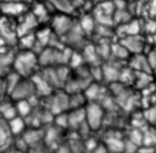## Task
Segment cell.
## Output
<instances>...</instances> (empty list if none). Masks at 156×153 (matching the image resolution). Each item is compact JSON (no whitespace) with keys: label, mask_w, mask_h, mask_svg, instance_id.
I'll return each instance as SVG.
<instances>
[{"label":"cell","mask_w":156,"mask_h":153,"mask_svg":"<svg viewBox=\"0 0 156 153\" xmlns=\"http://www.w3.org/2000/svg\"><path fill=\"white\" fill-rule=\"evenodd\" d=\"M95 18H96V21H98L99 23H101L102 25H111L112 22H113L111 15L102 12L100 8H96V11H95Z\"/></svg>","instance_id":"obj_19"},{"label":"cell","mask_w":156,"mask_h":153,"mask_svg":"<svg viewBox=\"0 0 156 153\" xmlns=\"http://www.w3.org/2000/svg\"><path fill=\"white\" fill-rule=\"evenodd\" d=\"M82 102H83V97L79 95H74V97L73 98H71L69 100V106H72V107H77V106H79V104H82Z\"/></svg>","instance_id":"obj_34"},{"label":"cell","mask_w":156,"mask_h":153,"mask_svg":"<svg viewBox=\"0 0 156 153\" xmlns=\"http://www.w3.org/2000/svg\"><path fill=\"white\" fill-rule=\"evenodd\" d=\"M128 18H129V16L124 10H118V12L116 13V21L117 22H122V21L126 22Z\"/></svg>","instance_id":"obj_32"},{"label":"cell","mask_w":156,"mask_h":153,"mask_svg":"<svg viewBox=\"0 0 156 153\" xmlns=\"http://www.w3.org/2000/svg\"><path fill=\"white\" fill-rule=\"evenodd\" d=\"M69 107V98L65 93H58L52 97L51 104H50V113L52 114H60L62 110Z\"/></svg>","instance_id":"obj_10"},{"label":"cell","mask_w":156,"mask_h":153,"mask_svg":"<svg viewBox=\"0 0 156 153\" xmlns=\"http://www.w3.org/2000/svg\"><path fill=\"white\" fill-rule=\"evenodd\" d=\"M15 52L12 51H0V76L4 78L12 70V61Z\"/></svg>","instance_id":"obj_9"},{"label":"cell","mask_w":156,"mask_h":153,"mask_svg":"<svg viewBox=\"0 0 156 153\" xmlns=\"http://www.w3.org/2000/svg\"><path fill=\"white\" fill-rule=\"evenodd\" d=\"M100 1H106V0H100Z\"/></svg>","instance_id":"obj_42"},{"label":"cell","mask_w":156,"mask_h":153,"mask_svg":"<svg viewBox=\"0 0 156 153\" xmlns=\"http://www.w3.org/2000/svg\"><path fill=\"white\" fill-rule=\"evenodd\" d=\"M32 15H33V16L35 17V19L39 22V21L46 18V16H48V10H46L45 5H43V4H37V5L34 6V8H33Z\"/></svg>","instance_id":"obj_21"},{"label":"cell","mask_w":156,"mask_h":153,"mask_svg":"<svg viewBox=\"0 0 156 153\" xmlns=\"http://www.w3.org/2000/svg\"><path fill=\"white\" fill-rule=\"evenodd\" d=\"M145 118L151 121V123H155L156 121V108H151L149 110L145 112Z\"/></svg>","instance_id":"obj_31"},{"label":"cell","mask_w":156,"mask_h":153,"mask_svg":"<svg viewBox=\"0 0 156 153\" xmlns=\"http://www.w3.org/2000/svg\"><path fill=\"white\" fill-rule=\"evenodd\" d=\"M155 55H156V50H155Z\"/></svg>","instance_id":"obj_43"},{"label":"cell","mask_w":156,"mask_h":153,"mask_svg":"<svg viewBox=\"0 0 156 153\" xmlns=\"http://www.w3.org/2000/svg\"><path fill=\"white\" fill-rule=\"evenodd\" d=\"M138 32H139V22H136V21L124 25V34L126 35H136Z\"/></svg>","instance_id":"obj_24"},{"label":"cell","mask_w":156,"mask_h":153,"mask_svg":"<svg viewBox=\"0 0 156 153\" xmlns=\"http://www.w3.org/2000/svg\"><path fill=\"white\" fill-rule=\"evenodd\" d=\"M38 66V56L33 51L21 50L15 53L12 61V72L17 73L21 78H29L35 72Z\"/></svg>","instance_id":"obj_1"},{"label":"cell","mask_w":156,"mask_h":153,"mask_svg":"<svg viewBox=\"0 0 156 153\" xmlns=\"http://www.w3.org/2000/svg\"><path fill=\"white\" fill-rule=\"evenodd\" d=\"M143 141V134L139 130H133L130 134V142L134 144H140Z\"/></svg>","instance_id":"obj_26"},{"label":"cell","mask_w":156,"mask_h":153,"mask_svg":"<svg viewBox=\"0 0 156 153\" xmlns=\"http://www.w3.org/2000/svg\"><path fill=\"white\" fill-rule=\"evenodd\" d=\"M6 92H7V90H6L5 80H4V78L0 76V100L5 97V93H6Z\"/></svg>","instance_id":"obj_36"},{"label":"cell","mask_w":156,"mask_h":153,"mask_svg":"<svg viewBox=\"0 0 156 153\" xmlns=\"http://www.w3.org/2000/svg\"><path fill=\"white\" fill-rule=\"evenodd\" d=\"M102 73H104V75H105V78H106L107 80H116V79L119 76L118 69L115 68V67H112V66H106V67L104 68Z\"/></svg>","instance_id":"obj_22"},{"label":"cell","mask_w":156,"mask_h":153,"mask_svg":"<svg viewBox=\"0 0 156 153\" xmlns=\"http://www.w3.org/2000/svg\"><path fill=\"white\" fill-rule=\"evenodd\" d=\"M32 149H30V152L29 153H46V152H44L43 149H44V147L40 144V143H38V144H35V146H32L30 147Z\"/></svg>","instance_id":"obj_37"},{"label":"cell","mask_w":156,"mask_h":153,"mask_svg":"<svg viewBox=\"0 0 156 153\" xmlns=\"http://www.w3.org/2000/svg\"><path fill=\"white\" fill-rule=\"evenodd\" d=\"M0 117L4 121H9V120L13 119L15 117H17L16 106L11 98H9L6 101H5V98L0 100Z\"/></svg>","instance_id":"obj_8"},{"label":"cell","mask_w":156,"mask_h":153,"mask_svg":"<svg viewBox=\"0 0 156 153\" xmlns=\"http://www.w3.org/2000/svg\"><path fill=\"white\" fill-rule=\"evenodd\" d=\"M85 95H87L88 98H95V97H98V95H99V86L95 85V84L90 85V86L87 89Z\"/></svg>","instance_id":"obj_27"},{"label":"cell","mask_w":156,"mask_h":153,"mask_svg":"<svg viewBox=\"0 0 156 153\" xmlns=\"http://www.w3.org/2000/svg\"><path fill=\"white\" fill-rule=\"evenodd\" d=\"M57 153H69V148L68 147H60Z\"/></svg>","instance_id":"obj_40"},{"label":"cell","mask_w":156,"mask_h":153,"mask_svg":"<svg viewBox=\"0 0 156 153\" xmlns=\"http://www.w3.org/2000/svg\"><path fill=\"white\" fill-rule=\"evenodd\" d=\"M80 28L87 32V33H90L93 29H94V19L89 16H85L83 17V19L80 21Z\"/></svg>","instance_id":"obj_23"},{"label":"cell","mask_w":156,"mask_h":153,"mask_svg":"<svg viewBox=\"0 0 156 153\" xmlns=\"http://www.w3.org/2000/svg\"><path fill=\"white\" fill-rule=\"evenodd\" d=\"M7 124V129L11 134V136H21L24 130H26V119L21 118V117H15L13 119L6 121Z\"/></svg>","instance_id":"obj_13"},{"label":"cell","mask_w":156,"mask_h":153,"mask_svg":"<svg viewBox=\"0 0 156 153\" xmlns=\"http://www.w3.org/2000/svg\"><path fill=\"white\" fill-rule=\"evenodd\" d=\"M21 136L27 143V146L32 147V146L40 143V141L44 138V131L39 129H29V130H24V132Z\"/></svg>","instance_id":"obj_12"},{"label":"cell","mask_w":156,"mask_h":153,"mask_svg":"<svg viewBox=\"0 0 156 153\" xmlns=\"http://www.w3.org/2000/svg\"><path fill=\"white\" fill-rule=\"evenodd\" d=\"M139 153H154V149L151 147H147V148H141L139 151Z\"/></svg>","instance_id":"obj_39"},{"label":"cell","mask_w":156,"mask_h":153,"mask_svg":"<svg viewBox=\"0 0 156 153\" xmlns=\"http://www.w3.org/2000/svg\"><path fill=\"white\" fill-rule=\"evenodd\" d=\"M147 63H149V66H150V69H155V70H156V55H155V52H152V53L149 56Z\"/></svg>","instance_id":"obj_35"},{"label":"cell","mask_w":156,"mask_h":153,"mask_svg":"<svg viewBox=\"0 0 156 153\" xmlns=\"http://www.w3.org/2000/svg\"><path fill=\"white\" fill-rule=\"evenodd\" d=\"M108 146L113 152H119L123 149V143L119 140H108Z\"/></svg>","instance_id":"obj_28"},{"label":"cell","mask_w":156,"mask_h":153,"mask_svg":"<svg viewBox=\"0 0 156 153\" xmlns=\"http://www.w3.org/2000/svg\"><path fill=\"white\" fill-rule=\"evenodd\" d=\"M71 55L72 53L68 50L60 51L55 47H48V49H44L39 53L38 63H40L43 66H51V64H56V63H66V62L69 61Z\"/></svg>","instance_id":"obj_2"},{"label":"cell","mask_w":156,"mask_h":153,"mask_svg":"<svg viewBox=\"0 0 156 153\" xmlns=\"http://www.w3.org/2000/svg\"><path fill=\"white\" fill-rule=\"evenodd\" d=\"M38 24V21L35 19V17L32 13H27V15H22V19L18 22V24L16 25V32H17V36H22L26 34L32 33V29Z\"/></svg>","instance_id":"obj_5"},{"label":"cell","mask_w":156,"mask_h":153,"mask_svg":"<svg viewBox=\"0 0 156 153\" xmlns=\"http://www.w3.org/2000/svg\"><path fill=\"white\" fill-rule=\"evenodd\" d=\"M26 11V6L20 1H5L0 5V12L6 17L22 16Z\"/></svg>","instance_id":"obj_6"},{"label":"cell","mask_w":156,"mask_h":153,"mask_svg":"<svg viewBox=\"0 0 156 153\" xmlns=\"http://www.w3.org/2000/svg\"><path fill=\"white\" fill-rule=\"evenodd\" d=\"M102 109L100 106L95 104V103H91L88 106L87 108V119H88V124L90 127L93 129H96L100 126L101 124V120H102Z\"/></svg>","instance_id":"obj_7"},{"label":"cell","mask_w":156,"mask_h":153,"mask_svg":"<svg viewBox=\"0 0 156 153\" xmlns=\"http://www.w3.org/2000/svg\"><path fill=\"white\" fill-rule=\"evenodd\" d=\"M132 66H133V67H135V68H136V69H139V70L147 72V74L151 72L150 66H149V63H147V59H145V58H144V57H141V56H136V57L132 61Z\"/></svg>","instance_id":"obj_18"},{"label":"cell","mask_w":156,"mask_h":153,"mask_svg":"<svg viewBox=\"0 0 156 153\" xmlns=\"http://www.w3.org/2000/svg\"><path fill=\"white\" fill-rule=\"evenodd\" d=\"M147 73H144V74H140L139 75V80H138V86L139 87H143V86H145V85H147L149 84V81H150V78L146 75Z\"/></svg>","instance_id":"obj_33"},{"label":"cell","mask_w":156,"mask_h":153,"mask_svg":"<svg viewBox=\"0 0 156 153\" xmlns=\"http://www.w3.org/2000/svg\"><path fill=\"white\" fill-rule=\"evenodd\" d=\"M52 28L57 35H66V33L72 28V22L66 16H56L52 21Z\"/></svg>","instance_id":"obj_11"},{"label":"cell","mask_w":156,"mask_h":153,"mask_svg":"<svg viewBox=\"0 0 156 153\" xmlns=\"http://www.w3.org/2000/svg\"><path fill=\"white\" fill-rule=\"evenodd\" d=\"M57 10H60V11H62V12H72L73 11V6H72V4H71V1L69 0H54L52 2H51Z\"/></svg>","instance_id":"obj_20"},{"label":"cell","mask_w":156,"mask_h":153,"mask_svg":"<svg viewBox=\"0 0 156 153\" xmlns=\"http://www.w3.org/2000/svg\"><path fill=\"white\" fill-rule=\"evenodd\" d=\"M0 36L6 42V45L17 44L18 36L16 32V25L11 23L10 17H6V16L0 17Z\"/></svg>","instance_id":"obj_4"},{"label":"cell","mask_w":156,"mask_h":153,"mask_svg":"<svg viewBox=\"0 0 156 153\" xmlns=\"http://www.w3.org/2000/svg\"><path fill=\"white\" fill-rule=\"evenodd\" d=\"M121 45L128 51L132 52H140L143 50V41L140 38L135 36V35H128L124 39H122Z\"/></svg>","instance_id":"obj_14"},{"label":"cell","mask_w":156,"mask_h":153,"mask_svg":"<svg viewBox=\"0 0 156 153\" xmlns=\"http://www.w3.org/2000/svg\"><path fill=\"white\" fill-rule=\"evenodd\" d=\"M45 1H48V2H52L54 0H45Z\"/></svg>","instance_id":"obj_41"},{"label":"cell","mask_w":156,"mask_h":153,"mask_svg":"<svg viewBox=\"0 0 156 153\" xmlns=\"http://www.w3.org/2000/svg\"><path fill=\"white\" fill-rule=\"evenodd\" d=\"M150 13H151L152 16L156 15V0H152V2H151V5H150Z\"/></svg>","instance_id":"obj_38"},{"label":"cell","mask_w":156,"mask_h":153,"mask_svg":"<svg viewBox=\"0 0 156 153\" xmlns=\"http://www.w3.org/2000/svg\"><path fill=\"white\" fill-rule=\"evenodd\" d=\"M112 52L115 53L116 57L118 58H126L128 56V51L122 46V45H113L112 46Z\"/></svg>","instance_id":"obj_25"},{"label":"cell","mask_w":156,"mask_h":153,"mask_svg":"<svg viewBox=\"0 0 156 153\" xmlns=\"http://www.w3.org/2000/svg\"><path fill=\"white\" fill-rule=\"evenodd\" d=\"M55 120H56V125L57 126L65 127V126L68 125V115L67 114H58Z\"/></svg>","instance_id":"obj_29"},{"label":"cell","mask_w":156,"mask_h":153,"mask_svg":"<svg viewBox=\"0 0 156 153\" xmlns=\"http://www.w3.org/2000/svg\"><path fill=\"white\" fill-rule=\"evenodd\" d=\"M69 63L72 64V67H78L82 63V57L78 56V53H72L69 57Z\"/></svg>","instance_id":"obj_30"},{"label":"cell","mask_w":156,"mask_h":153,"mask_svg":"<svg viewBox=\"0 0 156 153\" xmlns=\"http://www.w3.org/2000/svg\"><path fill=\"white\" fill-rule=\"evenodd\" d=\"M84 117H85V114H84L83 109H78V110L72 112L71 114H68V125H71L73 127L80 126V124L84 120Z\"/></svg>","instance_id":"obj_17"},{"label":"cell","mask_w":156,"mask_h":153,"mask_svg":"<svg viewBox=\"0 0 156 153\" xmlns=\"http://www.w3.org/2000/svg\"><path fill=\"white\" fill-rule=\"evenodd\" d=\"M15 102V101H13ZM15 106H16V112H17V115L26 119L30 113H32V104L28 100H22V101H16L15 102Z\"/></svg>","instance_id":"obj_15"},{"label":"cell","mask_w":156,"mask_h":153,"mask_svg":"<svg viewBox=\"0 0 156 153\" xmlns=\"http://www.w3.org/2000/svg\"><path fill=\"white\" fill-rule=\"evenodd\" d=\"M9 95H10V98L15 102L22 101V100H29L35 95L33 81L29 78H22Z\"/></svg>","instance_id":"obj_3"},{"label":"cell","mask_w":156,"mask_h":153,"mask_svg":"<svg viewBox=\"0 0 156 153\" xmlns=\"http://www.w3.org/2000/svg\"><path fill=\"white\" fill-rule=\"evenodd\" d=\"M11 134L7 129V124L6 121H4L2 119H0V149L4 148L11 140Z\"/></svg>","instance_id":"obj_16"}]
</instances>
